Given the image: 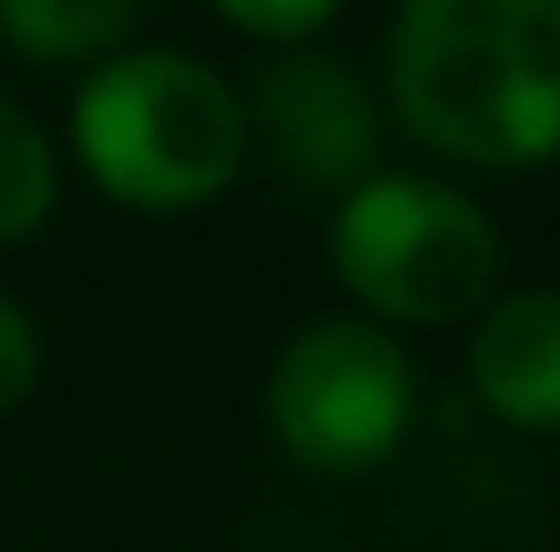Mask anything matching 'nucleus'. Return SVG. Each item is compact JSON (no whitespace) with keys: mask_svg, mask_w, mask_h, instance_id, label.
I'll return each mask as SVG.
<instances>
[{"mask_svg":"<svg viewBox=\"0 0 560 552\" xmlns=\"http://www.w3.org/2000/svg\"><path fill=\"white\" fill-rule=\"evenodd\" d=\"M152 0H0V38L38 69H98L129 54Z\"/></svg>","mask_w":560,"mask_h":552,"instance_id":"0eeeda50","label":"nucleus"},{"mask_svg":"<svg viewBox=\"0 0 560 552\" xmlns=\"http://www.w3.org/2000/svg\"><path fill=\"white\" fill-rule=\"evenodd\" d=\"M326 258H334V280L386 333L394 326L477 318L500 295V273H508L492 212L477 197H463V189L424 183V175H372V183H357L334 204Z\"/></svg>","mask_w":560,"mask_h":552,"instance_id":"7ed1b4c3","label":"nucleus"},{"mask_svg":"<svg viewBox=\"0 0 560 552\" xmlns=\"http://www.w3.org/2000/svg\"><path fill=\"white\" fill-rule=\"evenodd\" d=\"M61 197V160H54V137L0 92V243H23L46 227Z\"/></svg>","mask_w":560,"mask_h":552,"instance_id":"6e6552de","label":"nucleus"},{"mask_svg":"<svg viewBox=\"0 0 560 552\" xmlns=\"http://www.w3.org/2000/svg\"><path fill=\"white\" fill-rule=\"evenodd\" d=\"M220 23H235L243 38H266V46H303L311 31H326L341 15V0H205Z\"/></svg>","mask_w":560,"mask_h":552,"instance_id":"1a4fd4ad","label":"nucleus"},{"mask_svg":"<svg viewBox=\"0 0 560 552\" xmlns=\"http://www.w3.org/2000/svg\"><path fill=\"white\" fill-rule=\"evenodd\" d=\"M69 152L84 183L129 212H197L243 175L250 114L220 69L167 46H129L77 84Z\"/></svg>","mask_w":560,"mask_h":552,"instance_id":"f03ea898","label":"nucleus"},{"mask_svg":"<svg viewBox=\"0 0 560 552\" xmlns=\"http://www.w3.org/2000/svg\"><path fill=\"white\" fill-rule=\"evenodd\" d=\"M250 144L273 160V175L295 197H349L378 175V98L372 84L318 46H288L258 69L243 98Z\"/></svg>","mask_w":560,"mask_h":552,"instance_id":"39448f33","label":"nucleus"},{"mask_svg":"<svg viewBox=\"0 0 560 552\" xmlns=\"http://www.w3.org/2000/svg\"><path fill=\"white\" fill-rule=\"evenodd\" d=\"M401 129L455 167H538L560 152V0H401L386 38Z\"/></svg>","mask_w":560,"mask_h":552,"instance_id":"f257e3e1","label":"nucleus"},{"mask_svg":"<svg viewBox=\"0 0 560 552\" xmlns=\"http://www.w3.org/2000/svg\"><path fill=\"white\" fill-rule=\"evenodd\" d=\"M38 326H31V310L15 303V295H0V416H15L23 401H31V386H38Z\"/></svg>","mask_w":560,"mask_h":552,"instance_id":"9d476101","label":"nucleus"},{"mask_svg":"<svg viewBox=\"0 0 560 552\" xmlns=\"http://www.w3.org/2000/svg\"><path fill=\"white\" fill-rule=\"evenodd\" d=\"M417 364L372 318H311L280 341L266 378L273 447L303 477H364L409 439Z\"/></svg>","mask_w":560,"mask_h":552,"instance_id":"20e7f679","label":"nucleus"},{"mask_svg":"<svg viewBox=\"0 0 560 552\" xmlns=\"http://www.w3.org/2000/svg\"><path fill=\"white\" fill-rule=\"evenodd\" d=\"M469 386L515 432H560V287L492 295L469 333Z\"/></svg>","mask_w":560,"mask_h":552,"instance_id":"423d86ee","label":"nucleus"}]
</instances>
